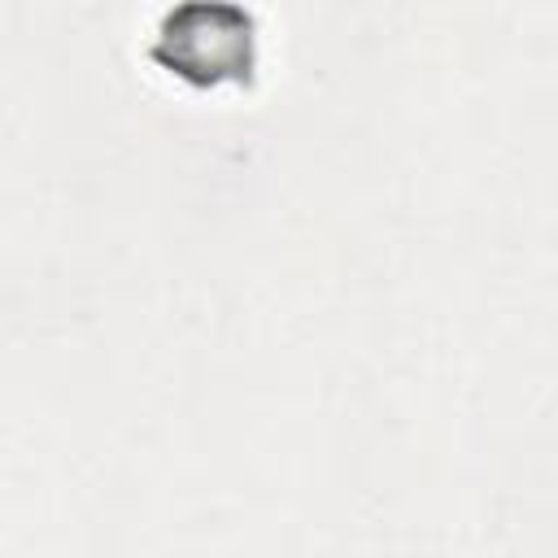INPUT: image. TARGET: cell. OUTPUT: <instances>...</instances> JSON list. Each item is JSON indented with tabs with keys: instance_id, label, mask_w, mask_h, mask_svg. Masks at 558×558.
I'll return each mask as SVG.
<instances>
[{
	"instance_id": "6da1fadb",
	"label": "cell",
	"mask_w": 558,
	"mask_h": 558,
	"mask_svg": "<svg viewBox=\"0 0 558 558\" xmlns=\"http://www.w3.org/2000/svg\"><path fill=\"white\" fill-rule=\"evenodd\" d=\"M157 39L166 44L161 61L179 74L201 70L209 78L240 74L253 65V17L231 4H187L170 9L157 26Z\"/></svg>"
}]
</instances>
